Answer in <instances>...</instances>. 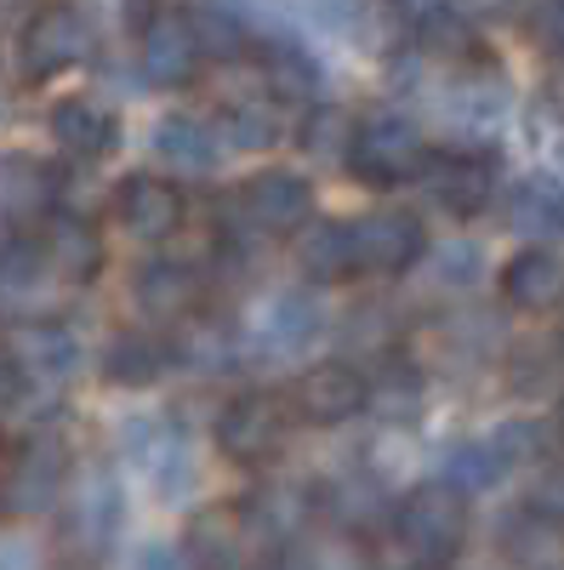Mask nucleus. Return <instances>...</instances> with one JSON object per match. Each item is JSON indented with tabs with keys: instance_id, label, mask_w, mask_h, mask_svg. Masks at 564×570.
I'll return each mask as SVG.
<instances>
[{
	"instance_id": "1",
	"label": "nucleus",
	"mask_w": 564,
	"mask_h": 570,
	"mask_svg": "<svg viewBox=\"0 0 564 570\" xmlns=\"http://www.w3.org/2000/svg\"><path fill=\"white\" fill-rule=\"evenodd\" d=\"M120 519H126V497H120V480L109 473V462H80L58 502L69 559H80V564L109 559L120 542Z\"/></svg>"
},
{
	"instance_id": "2",
	"label": "nucleus",
	"mask_w": 564,
	"mask_h": 570,
	"mask_svg": "<svg viewBox=\"0 0 564 570\" xmlns=\"http://www.w3.org/2000/svg\"><path fill=\"white\" fill-rule=\"evenodd\" d=\"M467 491H456L451 480L416 485L399 508H394V542L416 559V564H451L467 548Z\"/></svg>"
},
{
	"instance_id": "3",
	"label": "nucleus",
	"mask_w": 564,
	"mask_h": 570,
	"mask_svg": "<svg viewBox=\"0 0 564 570\" xmlns=\"http://www.w3.org/2000/svg\"><path fill=\"white\" fill-rule=\"evenodd\" d=\"M228 223H234V240L251 246V240H286L314 217V183L303 171H257L240 195L228 200Z\"/></svg>"
},
{
	"instance_id": "4",
	"label": "nucleus",
	"mask_w": 564,
	"mask_h": 570,
	"mask_svg": "<svg viewBox=\"0 0 564 570\" xmlns=\"http://www.w3.org/2000/svg\"><path fill=\"white\" fill-rule=\"evenodd\" d=\"M86 58H91V23L75 0H46L18 29V69L29 86L58 80V75L80 69Z\"/></svg>"
},
{
	"instance_id": "5",
	"label": "nucleus",
	"mask_w": 564,
	"mask_h": 570,
	"mask_svg": "<svg viewBox=\"0 0 564 570\" xmlns=\"http://www.w3.org/2000/svg\"><path fill=\"white\" fill-rule=\"evenodd\" d=\"M428 160V142H422V126L405 120V115H365L354 120V142H348V171L365 183V188H394V183H410Z\"/></svg>"
},
{
	"instance_id": "6",
	"label": "nucleus",
	"mask_w": 564,
	"mask_h": 570,
	"mask_svg": "<svg viewBox=\"0 0 564 570\" xmlns=\"http://www.w3.org/2000/svg\"><path fill=\"white\" fill-rule=\"evenodd\" d=\"M137 63H144L149 86H188L195 69L206 63L200 35H195V12L182 7H144L137 18Z\"/></svg>"
},
{
	"instance_id": "7",
	"label": "nucleus",
	"mask_w": 564,
	"mask_h": 570,
	"mask_svg": "<svg viewBox=\"0 0 564 570\" xmlns=\"http://www.w3.org/2000/svg\"><path fill=\"white\" fill-rule=\"evenodd\" d=\"M291 411H297V405L274 400V394H240V400H228L222 416H217V445H222V456L246 462V468L274 462L279 451H286V440H291Z\"/></svg>"
},
{
	"instance_id": "8",
	"label": "nucleus",
	"mask_w": 564,
	"mask_h": 570,
	"mask_svg": "<svg viewBox=\"0 0 564 570\" xmlns=\"http://www.w3.org/2000/svg\"><path fill=\"white\" fill-rule=\"evenodd\" d=\"M319 325H325V314H319L314 292H291L286 285V292L263 297V308L251 314L246 337H240V360H263V365L291 360L319 337Z\"/></svg>"
},
{
	"instance_id": "9",
	"label": "nucleus",
	"mask_w": 564,
	"mask_h": 570,
	"mask_svg": "<svg viewBox=\"0 0 564 570\" xmlns=\"http://www.w3.org/2000/svg\"><path fill=\"white\" fill-rule=\"evenodd\" d=\"M416 183H422V195H428L434 212L474 217V212H485L491 188H496V160L485 149H428Z\"/></svg>"
},
{
	"instance_id": "10",
	"label": "nucleus",
	"mask_w": 564,
	"mask_h": 570,
	"mask_svg": "<svg viewBox=\"0 0 564 570\" xmlns=\"http://www.w3.org/2000/svg\"><path fill=\"white\" fill-rule=\"evenodd\" d=\"M314 519H319V491H308V485H257L246 497L251 542L268 559H297V542L308 537Z\"/></svg>"
},
{
	"instance_id": "11",
	"label": "nucleus",
	"mask_w": 564,
	"mask_h": 570,
	"mask_svg": "<svg viewBox=\"0 0 564 570\" xmlns=\"http://www.w3.org/2000/svg\"><path fill=\"white\" fill-rule=\"evenodd\" d=\"M69 451L58 440H29L18 451V462L7 468V480H0V513L12 519H29V513H46L63 502V485H69Z\"/></svg>"
},
{
	"instance_id": "12",
	"label": "nucleus",
	"mask_w": 564,
	"mask_h": 570,
	"mask_svg": "<svg viewBox=\"0 0 564 570\" xmlns=\"http://www.w3.org/2000/svg\"><path fill=\"white\" fill-rule=\"evenodd\" d=\"M291 405L314 428H343L359 411H370V383L359 376V365H348V360H319V365H308L297 376Z\"/></svg>"
},
{
	"instance_id": "13",
	"label": "nucleus",
	"mask_w": 564,
	"mask_h": 570,
	"mask_svg": "<svg viewBox=\"0 0 564 570\" xmlns=\"http://www.w3.org/2000/svg\"><path fill=\"white\" fill-rule=\"evenodd\" d=\"M126 451L160 485V497H171V502L188 491V480H195V456H188V440H182V428L171 416H137V422H126Z\"/></svg>"
},
{
	"instance_id": "14",
	"label": "nucleus",
	"mask_w": 564,
	"mask_h": 570,
	"mask_svg": "<svg viewBox=\"0 0 564 570\" xmlns=\"http://www.w3.org/2000/svg\"><path fill=\"white\" fill-rule=\"evenodd\" d=\"M115 217L137 240H171L182 228V188L160 171H131L115 188Z\"/></svg>"
},
{
	"instance_id": "15",
	"label": "nucleus",
	"mask_w": 564,
	"mask_h": 570,
	"mask_svg": "<svg viewBox=\"0 0 564 570\" xmlns=\"http://www.w3.org/2000/svg\"><path fill=\"white\" fill-rule=\"evenodd\" d=\"M354 246H359V268L365 274H405L410 263H422V252H428V234H422V223L410 212H365L354 223Z\"/></svg>"
},
{
	"instance_id": "16",
	"label": "nucleus",
	"mask_w": 564,
	"mask_h": 570,
	"mask_svg": "<svg viewBox=\"0 0 564 570\" xmlns=\"http://www.w3.org/2000/svg\"><path fill=\"white\" fill-rule=\"evenodd\" d=\"M46 257L63 285H91L103 274V234L80 212H52L46 217Z\"/></svg>"
},
{
	"instance_id": "17",
	"label": "nucleus",
	"mask_w": 564,
	"mask_h": 570,
	"mask_svg": "<svg viewBox=\"0 0 564 570\" xmlns=\"http://www.w3.org/2000/svg\"><path fill=\"white\" fill-rule=\"evenodd\" d=\"M52 142L69 160H109L120 149V120L91 98H63L52 109Z\"/></svg>"
},
{
	"instance_id": "18",
	"label": "nucleus",
	"mask_w": 564,
	"mask_h": 570,
	"mask_svg": "<svg viewBox=\"0 0 564 570\" xmlns=\"http://www.w3.org/2000/svg\"><path fill=\"white\" fill-rule=\"evenodd\" d=\"M297 268L314 285H348L359 268V246H354V223H303L297 228Z\"/></svg>"
},
{
	"instance_id": "19",
	"label": "nucleus",
	"mask_w": 564,
	"mask_h": 570,
	"mask_svg": "<svg viewBox=\"0 0 564 570\" xmlns=\"http://www.w3.org/2000/svg\"><path fill=\"white\" fill-rule=\"evenodd\" d=\"M502 297H507V308H520V314H553L564 303V257L547 252V246L520 252L502 268Z\"/></svg>"
},
{
	"instance_id": "20",
	"label": "nucleus",
	"mask_w": 564,
	"mask_h": 570,
	"mask_svg": "<svg viewBox=\"0 0 564 570\" xmlns=\"http://www.w3.org/2000/svg\"><path fill=\"white\" fill-rule=\"evenodd\" d=\"M171 365H177V348L155 337V331H120L103 348V376L115 389H155Z\"/></svg>"
},
{
	"instance_id": "21",
	"label": "nucleus",
	"mask_w": 564,
	"mask_h": 570,
	"mask_svg": "<svg viewBox=\"0 0 564 570\" xmlns=\"http://www.w3.org/2000/svg\"><path fill=\"white\" fill-rule=\"evenodd\" d=\"M195 297H200V274L188 268L182 257H149V263H137V274H131V303L144 314L171 320V314L195 308Z\"/></svg>"
},
{
	"instance_id": "22",
	"label": "nucleus",
	"mask_w": 564,
	"mask_h": 570,
	"mask_svg": "<svg viewBox=\"0 0 564 570\" xmlns=\"http://www.w3.org/2000/svg\"><path fill=\"white\" fill-rule=\"evenodd\" d=\"M251 525H246V508H200L195 525H188V559L195 564H246L251 553Z\"/></svg>"
},
{
	"instance_id": "23",
	"label": "nucleus",
	"mask_w": 564,
	"mask_h": 570,
	"mask_svg": "<svg viewBox=\"0 0 564 570\" xmlns=\"http://www.w3.org/2000/svg\"><path fill=\"white\" fill-rule=\"evenodd\" d=\"M319 513L332 519L337 531L365 537L388 519V491H383V480H370V473H343V480H332L319 491Z\"/></svg>"
},
{
	"instance_id": "24",
	"label": "nucleus",
	"mask_w": 564,
	"mask_h": 570,
	"mask_svg": "<svg viewBox=\"0 0 564 570\" xmlns=\"http://www.w3.org/2000/svg\"><path fill=\"white\" fill-rule=\"evenodd\" d=\"M0 212L7 217H52L58 171L34 155H0Z\"/></svg>"
},
{
	"instance_id": "25",
	"label": "nucleus",
	"mask_w": 564,
	"mask_h": 570,
	"mask_svg": "<svg viewBox=\"0 0 564 570\" xmlns=\"http://www.w3.org/2000/svg\"><path fill=\"white\" fill-rule=\"evenodd\" d=\"M507 223H513V234H525L536 246H558L564 240V183L558 177H525L507 195Z\"/></svg>"
},
{
	"instance_id": "26",
	"label": "nucleus",
	"mask_w": 564,
	"mask_h": 570,
	"mask_svg": "<svg viewBox=\"0 0 564 570\" xmlns=\"http://www.w3.org/2000/svg\"><path fill=\"white\" fill-rule=\"evenodd\" d=\"M257 69H263V86L286 104H308L319 91V63L291 35H257Z\"/></svg>"
},
{
	"instance_id": "27",
	"label": "nucleus",
	"mask_w": 564,
	"mask_h": 570,
	"mask_svg": "<svg viewBox=\"0 0 564 570\" xmlns=\"http://www.w3.org/2000/svg\"><path fill=\"white\" fill-rule=\"evenodd\" d=\"M12 354L23 360L29 376H40V383H69V376L80 371V343L58 320H29L12 337Z\"/></svg>"
},
{
	"instance_id": "28",
	"label": "nucleus",
	"mask_w": 564,
	"mask_h": 570,
	"mask_svg": "<svg viewBox=\"0 0 564 570\" xmlns=\"http://www.w3.org/2000/svg\"><path fill=\"white\" fill-rule=\"evenodd\" d=\"M222 126H228V142L234 149H274L279 137H286V126H291V104L286 98H274V91L263 86V91H251V98H240V104H228L222 109Z\"/></svg>"
},
{
	"instance_id": "29",
	"label": "nucleus",
	"mask_w": 564,
	"mask_h": 570,
	"mask_svg": "<svg viewBox=\"0 0 564 570\" xmlns=\"http://www.w3.org/2000/svg\"><path fill=\"white\" fill-rule=\"evenodd\" d=\"M155 155H160L166 171L206 177V171L217 166V131H211L206 120H195V115H171V120H160V131H155Z\"/></svg>"
},
{
	"instance_id": "30",
	"label": "nucleus",
	"mask_w": 564,
	"mask_h": 570,
	"mask_svg": "<svg viewBox=\"0 0 564 570\" xmlns=\"http://www.w3.org/2000/svg\"><path fill=\"white\" fill-rule=\"evenodd\" d=\"M502 559H513V564H558L564 559V525L525 502V513L502 519Z\"/></svg>"
},
{
	"instance_id": "31",
	"label": "nucleus",
	"mask_w": 564,
	"mask_h": 570,
	"mask_svg": "<svg viewBox=\"0 0 564 570\" xmlns=\"http://www.w3.org/2000/svg\"><path fill=\"white\" fill-rule=\"evenodd\" d=\"M52 257H46V228H34V217H7L0 212V285H34Z\"/></svg>"
},
{
	"instance_id": "32",
	"label": "nucleus",
	"mask_w": 564,
	"mask_h": 570,
	"mask_svg": "<svg viewBox=\"0 0 564 570\" xmlns=\"http://www.w3.org/2000/svg\"><path fill=\"white\" fill-rule=\"evenodd\" d=\"M383 365H376L370 376V411H383V422H416L422 411V371L405 360V354H376Z\"/></svg>"
},
{
	"instance_id": "33",
	"label": "nucleus",
	"mask_w": 564,
	"mask_h": 570,
	"mask_svg": "<svg viewBox=\"0 0 564 570\" xmlns=\"http://www.w3.org/2000/svg\"><path fill=\"white\" fill-rule=\"evenodd\" d=\"M513 473V462L496 451V440L485 434V440H462V445H451L445 451V473L439 480H451L456 491H491V485H502Z\"/></svg>"
},
{
	"instance_id": "34",
	"label": "nucleus",
	"mask_w": 564,
	"mask_h": 570,
	"mask_svg": "<svg viewBox=\"0 0 564 570\" xmlns=\"http://www.w3.org/2000/svg\"><path fill=\"white\" fill-rule=\"evenodd\" d=\"M416 46L434 52L439 63H474L479 58V29L462 23L451 7H434V12L416 18Z\"/></svg>"
},
{
	"instance_id": "35",
	"label": "nucleus",
	"mask_w": 564,
	"mask_h": 570,
	"mask_svg": "<svg viewBox=\"0 0 564 570\" xmlns=\"http://www.w3.org/2000/svg\"><path fill=\"white\" fill-rule=\"evenodd\" d=\"M195 35L211 63H234V58L257 52V29H246V18H234L222 7H195Z\"/></svg>"
},
{
	"instance_id": "36",
	"label": "nucleus",
	"mask_w": 564,
	"mask_h": 570,
	"mask_svg": "<svg viewBox=\"0 0 564 570\" xmlns=\"http://www.w3.org/2000/svg\"><path fill=\"white\" fill-rule=\"evenodd\" d=\"M496 451L513 462V468H525V462H536V456H547V445H553V428L547 422H536V416H513V422H502L496 428Z\"/></svg>"
},
{
	"instance_id": "37",
	"label": "nucleus",
	"mask_w": 564,
	"mask_h": 570,
	"mask_svg": "<svg viewBox=\"0 0 564 570\" xmlns=\"http://www.w3.org/2000/svg\"><path fill=\"white\" fill-rule=\"evenodd\" d=\"M23 389H29V371L12 348H0V416L23 405Z\"/></svg>"
},
{
	"instance_id": "38",
	"label": "nucleus",
	"mask_w": 564,
	"mask_h": 570,
	"mask_svg": "<svg viewBox=\"0 0 564 570\" xmlns=\"http://www.w3.org/2000/svg\"><path fill=\"white\" fill-rule=\"evenodd\" d=\"M525 502H531L536 513H547V519H558V525H564V468H547L542 480L531 485Z\"/></svg>"
},
{
	"instance_id": "39",
	"label": "nucleus",
	"mask_w": 564,
	"mask_h": 570,
	"mask_svg": "<svg viewBox=\"0 0 564 570\" xmlns=\"http://www.w3.org/2000/svg\"><path fill=\"white\" fill-rule=\"evenodd\" d=\"M439 279L474 285V279H479V252H474V246H445V252H439Z\"/></svg>"
},
{
	"instance_id": "40",
	"label": "nucleus",
	"mask_w": 564,
	"mask_h": 570,
	"mask_svg": "<svg viewBox=\"0 0 564 570\" xmlns=\"http://www.w3.org/2000/svg\"><path fill=\"white\" fill-rule=\"evenodd\" d=\"M536 35H542V46L564 52V0H542L536 7Z\"/></svg>"
},
{
	"instance_id": "41",
	"label": "nucleus",
	"mask_w": 564,
	"mask_h": 570,
	"mask_svg": "<svg viewBox=\"0 0 564 570\" xmlns=\"http://www.w3.org/2000/svg\"><path fill=\"white\" fill-rule=\"evenodd\" d=\"M137 564H188V548H144V553H137Z\"/></svg>"
},
{
	"instance_id": "42",
	"label": "nucleus",
	"mask_w": 564,
	"mask_h": 570,
	"mask_svg": "<svg viewBox=\"0 0 564 570\" xmlns=\"http://www.w3.org/2000/svg\"><path fill=\"white\" fill-rule=\"evenodd\" d=\"M547 91H553V104L564 109V52H558V69H553V86Z\"/></svg>"
},
{
	"instance_id": "43",
	"label": "nucleus",
	"mask_w": 564,
	"mask_h": 570,
	"mask_svg": "<svg viewBox=\"0 0 564 570\" xmlns=\"http://www.w3.org/2000/svg\"><path fill=\"white\" fill-rule=\"evenodd\" d=\"M558 422H564V400H558Z\"/></svg>"
}]
</instances>
